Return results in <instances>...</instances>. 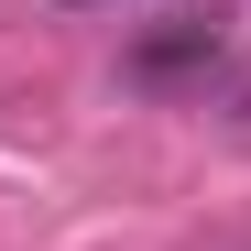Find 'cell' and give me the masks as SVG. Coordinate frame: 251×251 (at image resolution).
<instances>
[{"mask_svg":"<svg viewBox=\"0 0 251 251\" xmlns=\"http://www.w3.org/2000/svg\"><path fill=\"white\" fill-rule=\"evenodd\" d=\"M131 66H142V76H186V66H219V33H207V22H197V33H153V44H142Z\"/></svg>","mask_w":251,"mask_h":251,"instance_id":"6da1fadb","label":"cell"}]
</instances>
